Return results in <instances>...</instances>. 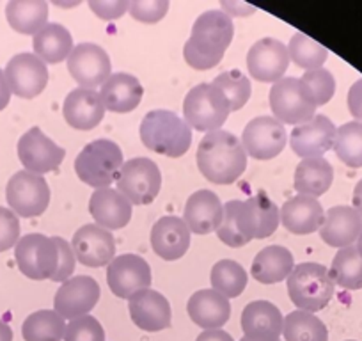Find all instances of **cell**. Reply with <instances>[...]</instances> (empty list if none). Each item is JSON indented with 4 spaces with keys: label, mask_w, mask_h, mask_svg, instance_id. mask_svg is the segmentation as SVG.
Segmentation results:
<instances>
[{
    "label": "cell",
    "mask_w": 362,
    "mask_h": 341,
    "mask_svg": "<svg viewBox=\"0 0 362 341\" xmlns=\"http://www.w3.org/2000/svg\"><path fill=\"white\" fill-rule=\"evenodd\" d=\"M107 283L116 297L130 301L151 287V267L137 254H121L107 265Z\"/></svg>",
    "instance_id": "12"
},
{
    "label": "cell",
    "mask_w": 362,
    "mask_h": 341,
    "mask_svg": "<svg viewBox=\"0 0 362 341\" xmlns=\"http://www.w3.org/2000/svg\"><path fill=\"white\" fill-rule=\"evenodd\" d=\"M210 281L215 291L224 295L226 299H236L245 290L249 276L235 260H221L211 269Z\"/></svg>",
    "instance_id": "38"
},
{
    "label": "cell",
    "mask_w": 362,
    "mask_h": 341,
    "mask_svg": "<svg viewBox=\"0 0 362 341\" xmlns=\"http://www.w3.org/2000/svg\"><path fill=\"white\" fill-rule=\"evenodd\" d=\"M332 149L348 167H362V123L350 121L341 125L336 132Z\"/></svg>",
    "instance_id": "39"
},
{
    "label": "cell",
    "mask_w": 362,
    "mask_h": 341,
    "mask_svg": "<svg viewBox=\"0 0 362 341\" xmlns=\"http://www.w3.org/2000/svg\"><path fill=\"white\" fill-rule=\"evenodd\" d=\"M54 242L59 249V265L55 274L52 276V281L54 283H64L71 277V274L75 272V262H76V256L73 253V247L71 243L66 242L64 238L61 236H54Z\"/></svg>",
    "instance_id": "47"
},
{
    "label": "cell",
    "mask_w": 362,
    "mask_h": 341,
    "mask_svg": "<svg viewBox=\"0 0 362 341\" xmlns=\"http://www.w3.org/2000/svg\"><path fill=\"white\" fill-rule=\"evenodd\" d=\"M102 102L107 110L116 114L132 112L139 107L144 96V88L137 76L130 73H112L102 86Z\"/></svg>",
    "instance_id": "29"
},
{
    "label": "cell",
    "mask_w": 362,
    "mask_h": 341,
    "mask_svg": "<svg viewBox=\"0 0 362 341\" xmlns=\"http://www.w3.org/2000/svg\"><path fill=\"white\" fill-rule=\"evenodd\" d=\"M288 54H290V61H293L298 68L308 69V71L322 68L329 57V50L323 45L302 33H297L290 40Z\"/></svg>",
    "instance_id": "40"
},
{
    "label": "cell",
    "mask_w": 362,
    "mask_h": 341,
    "mask_svg": "<svg viewBox=\"0 0 362 341\" xmlns=\"http://www.w3.org/2000/svg\"><path fill=\"white\" fill-rule=\"evenodd\" d=\"M16 151L25 170L40 176L59 169L66 156V149L55 144L37 127H33L20 137Z\"/></svg>",
    "instance_id": "14"
},
{
    "label": "cell",
    "mask_w": 362,
    "mask_h": 341,
    "mask_svg": "<svg viewBox=\"0 0 362 341\" xmlns=\"http://www.w3.org/2000/svg\"><path fill=\"white\" fill-rule=\"evenodd\" d=\"M196 341H235L231 337V334L226 333L222 329H208L203 330L199 336L196 337Z\"/></svg>",
    "instance_id": "50"
},
{
    "label": "cell",
    "mask_w": 362,
    "mask_h": 341,
    "mask_svg": "<svg viewBox=\"0 0 362 341\" xmlns=\"http://www.w3.org/2000/svg\"><path fill=\"white\" fill-rule=\"evenodd\" d=\"M302 82L311 89L313 96L316 100V105H325L332 100L334 93H336V79L332 73L325 68L311 69L302 75Z\"/></svg>",
    "instance_id": "43"
},
{
    "label": "cell",
    "mask_w": 362,
    "mask_h": 341,
    "mask_svg": "<svg viewBox=\"0 0 362 341\" xmlns=\"http://www.w3.org/2000/svg\"><path fill=\"white\" fill-rule=\"evenodd\" d=\"M281 222L295 235H311L323 226L325 212L316 197L295 196L281 208Z\"/></svg>",
    "instance_id": "27"
},
{
    "label": "cell",
    "mask_w": 362,
    "mask_h": 341,
    "mask_svg": "<svg viewBox=\"0 0 362 341\" xmlns=\"http://www.w3.org/2000/svg\"><path fill=\"white\" fill-rule=\"evenodd\" d=\"M141 141L151 151L180 158L192 144V130L185 120L170 110H149L141 123Z\"/></svg>",
    "instance_id": "3"
},
{
    "label": "cell",
    "mask_w": 362,
    "mask_h": 341,
    "mask_svg": "<svg viewBox=\"0 0 362 341\" xmlns=\"http://www.w3.org/2000/svg\"><path fill=\"white\" fill-rule=\"evenodd\" d=\"M334 182V169L329 160L323 156L320 158H302L295 169L293 187L300 196L320 197L330 189Z\"/></svg>",
    "instance_id": "32"
},
{
    "label": "cell",
    "mask_w": 362,
    "mask_h": 341,
    "mask_svg": "<svg viewBox=\"0 0 362 341\" xmlns=\"http://www.w3.org/2000/svg\"><path fill=\"white\" fill-rule=\"evenodd\" d=\"M354 208L362 215V180L354 189Z\"/></svg>",
    "instance_id": "52"
},
{
    "label": "cell",
    "mask_w": 362,
    "mask_h": 341,
    "mask_svg": "<svg viewBox=\"0 0 362 341\" xmlns=\"http://www.w3.org/2000/svg\"><path fill=\"white\" fill-rule=\"evenodd\" d=\"M6 18L13 30L25 36H36L48 22V4L47 2H9L6 6Z\"/></svg>",
    "instance_id": "34"
},
{
    "label": "cell",
    "mask_w": 362,
    "mask_h": 341,
    "mask_svg": "<svg viewBox=\"0 0 362 341\" xmlns=\"http://www.w3.org/2000/svg\"><path fill=\"white\" fill-rule=\"evenodd\" d=\"M283 329V315L272 302L252 301L242 311V330L249 341H277Z\"/></svg>",
    "instance_id": "23"
},
{
    "label": "cell",
    "mask_w": 362,
    "mask_h": 341,
    "mask_svg": "<svg viewBox=\"0 0 362 341\" xmlns=\"http://www.w3.org/2000/svg\"><path fill=\"white\" fill-rule=\"evenodd\" d=\"M211 83L224 93L229 102V107H231V112L243 109L245 103L249 102L250 93H252L250 80L242 71H238V69L221 73L218 76H215V80Z\"/></svg>",
    "instance_id": "41"
},
{
    "label": "cell",
    "mask_w": 362,
    "mask_h": 341,
    "mask_svg": "<svg viewBox=\"0 0 362 341\" xmlns=\"http://www.w3.org/2000/svg\"><path fill=\"white\" fill-rule=\"evenodd\" d=\"M357 250H358V254H361L362 256V231H361V235H358V238H357Z\"/></svg>",
    "instance_id": "54"
},
{
    "label": "cell",
    "mask_w": 362,
    "mask_h": 341,
    "mask_svg": "<svg viewBox=\"0 0 362 341\" xmlns=\"http://www.w3.org/2000/svg\"><path fill=\"white\" fill-rule=\"evenodd\" d=\"M231 114L228 98L214 83H197L190 89L183 102V116L189 127L197 132L221 130Z\"/></svg>",
    "instance_id": "7"
},
{
    "label": "cell",
    "mask_w": 362,
    "mask_h": 341,
    "mask_svg": "<svg viewBox=\"0 0 362 341\" xmlns=\"http://www.w3.org/2000/svg\"><path fill=\"white\" fill-rule=\"evenodd\" d=\"M259 222L250 200H233L224 204V217L217 229V236L229 247H243L257 236Z\"/></svg>",
    "instance_id": "19"
},
{
    "label": "cell",
    "mask_w": 362,
    "mask_h": 341,
    "mask_svg": "<svg viewBox=\"0 0 362 341\" xmlns=\"http://www.w3.org/2000/svg\"><path fill=\"white\" fill-rule=\"evenodd\" d=\"M20 240L18 215L11 208L0 207V253L15 247Z\"/></svg>",
    "instance_id": "45"
},
{
    "label": "cell",
    "mask_w": 362,
    "mask_h": 341,
    "mask_svg": "<svg viewBox=\"0 0 362 341\" xmlns=\"http://www.w3.org/2000/svg\"><path fill=\"white\" fill-rule=\"evenodd\" d=\"M362 231V215L354 207H332L325 214V222L320 228V236L330 247L351 245Z\"/></svg>",
    "instance_id": "28"
},
{
    "label": "cell",
    "mask_w": 362,
    "mask_h": 341,
    "mask_svg": "<svg viewBox=\"0 0 362 341\" xmlns=\"http://www.w3.org/2000/svg\"><path fill=\"white\" fill-rule=\"evenodd\" d=\"M151 247L165 262H176L190 247V229L187 222L176 215H165L153 224Z\"/></svg>",
    "instance_id": "22"
},
{
    "label": "cell",
    "mask_w": 362,
    "mask_h": 341,
    "mask_svg": "<svg viewBox=\"0 0 362 341\" xmlns=\"http://www.w3.org/2000/svg\"><path fill=\"white\" fill-rule=\"evenodd\" d=\"M34 55L41 59L45 64H59L68 61L73 52V36L61 23H47L33 40Z\"/></svg>",
    "instance_id": "33"
},
{
    "label": "cell",
    "mask_w": 362,
    "mask_h": 341,
    "mask_svg": "<svg viewBox=\"0 0 362 341\" xmlns=\"http://www.w3.org/2000/svg\"><path fill=\"white\" fill-rule=\"evenodd\" d=\"M290 54L288 47L276 37H263L249 48L247 54V68L252 79L259 82H274L284 79Z\"/></svg>",
    "instance_id": "18"
},
{
    "label": "cell",
    "mask_w": 362,
    "mask_h": 341,
    "mask_svg": "<svg viewBox=\"0 0 362 341\" xmlns=\"http://www.w3.org/2000/svg\"><path fill=\"white\" fill-rule=\"evenodd\" d=\"M250 203H252L254 210H256L257 222H259L256 238H268V236L274 235L276 229L279 228L281 210L264 192H259L254 197H250Z\"/></svg>",
    "instance_id": "42"
},
{
    "label": "cell",
    "mask_w": 362,
    "mask_h": 341,
    "mask_svg": "<svg viewBox=\"0 0 362 341\" xmlns=\"http://www.w3.org/2000/svg\"><path fill=\"white\" fill-rule=\"evenodd\" d=\"M0 341H13V330L6 322L0 320Z\"/></svg>",
    "instance_id": "53"
},
{
    "label": "cell",
    "mask_w": 362,
    "mask_h": 341,
    "mask_svg": "<svg viewBox=\"0 0 362 341\" xmlns=\"http://www.w3.org/2000/svg\"><path fill=\"white\" fill-rule=\"evenodd\" d=\"M71 247L76 260L93 269L109 265L116 258V240L112 233L98 224H86L76 229Z\"/></svg>",
    "instance_id": "17"
},
{
    "label": "cell",
    "mask_w": 362,
    "mask_h": 341,
    "mask_svg": "<svg viewBox=\"0 0 362 341\" xmlns=\"http://www.w3.org/2000/svg\"><path fill=\"white\" fill-rule=\"evenodd\" d=\"M350 341H354V340H350Z\"/></svg>",
    "instance_id": "56"
},
{
    "label": "cell",
    "mask_w": 362,
    "mask_h": 341,
    "mask_svg": "<svg viewBox=\"0 0 362 341\" xmlns=\"http://www.w3.org/2000/svg\"><path fill=\"white\" fill-rule=\"evenodd\" d=\"M197 167L208 182L231 185L245 173L247 151L231 132H208L197 148Z\"/></svg>",
    "instance_id": "2"
},
{
    "label": "cell",
    "mask_w": 362,
    "mask_h": 341,
    "mask_svg": "<svg viewBox=\"0 0 362 341\" xmlns=\"http://www.w3.org/2000/svg\"><path fill=\"white\" fill-rule=\"evenodd\" d=\"M89 212L95 224L109 229H121L130 222L132 203L117 189H98L89 200Z\"/></svg>",
    "instance_id": "26"
},
{
    "label": "cell",
    "mask_w": 362,
    "mask_h": 341,
    "mask_svg": "<svg viewBox=\"0 0 362 341\" xmlns=\"http://www.w3.org/2000/svg\"><path fill=\"white\" fill-rule=\"evenodd\" d=\"M9 89L20 98L33 100L45 91L48 83L47 64L34 54L15 55L4 69Z\"/></svg>",
    "instance_id": "16"
},
{
    "label": "cell",
    "mask_w": 362,
    "mask_h": 341,
    "mask_svg": "<svg viewBox=\"0 0 362 341\" xmlns=\"http://www.w3.org/2000/svg\"><path fill=\"white\" fill-rule=\"evenodd\" d=\"M123 163V151L116 142L96 139L76 155L75 173L83 183L95 187V190L107 189L117 182Z\"/></svg>",
    "instance_id": "4"
},
{
    "label": "cell",
    "mask_w": 362,
    "mask_h": 341,
    "mask_svg": "<svg viewBox=\"0 0 362 341\" xmlns=\"http://www.w3.org/2000/svg\"><path fill=\"white\" fill-rule=\"evenodd\" d=\"M169 11V2H130L128 6V13L132 18L142 23H156L163 18Z\"/></svg>",
    "instance_id": "46"
},
{
    "label": "cell",
    "mask_w": 362,
    "mask_h": 341,
    "mask_svg": "<svg viewBox=\"0 0 362 341\" xmlns=\"http://www.w3.org/2000/svg\"><path fill=\"white\" fill-rule=\"evenodd\" d=\"M190 320L201 329H221L228 323L231 316V304L224 295L215 291L214 288L199 290L189 299L187 304Z\"/></svg>",
    "instance_id": "30"
},
{
    "label": "cell",
    "mask_w": 362,
    "mask_h": 341,
    "mask_svg": "<svg viewBox=\"0 0 362 341\" xmlns=\"http://www.w3.org/2000/svg\"><path fill=\"white\" fill-rule=\"evenodd\" d=\"M117 190L132 204L144 207L156 200L162 187V173L151 158L137 156L123 163L117 178Z\"/></svg>",
    "instance_id": "9"
},
{
    "label": "cell",
    "mask_w": 362,
    "mask_h": 341,
    "mask_svg": "<svg viewBox=\"0 0 362 341\" xmlns=\"http://www.w3.org/2000/svg\"><path fill=\"white\" fill-rule=\"evenodd\" d=\"M128 311L135 325L146 333H160L173 322L169 301L151 288L135 294L128 301Z\"/></svg>",
    "instance_id": "21"
},
{
    "label": "cell",
    "mask_w": 362,
    "mask_h": 341,
    "mask_svg": "<svg viewBox=\"0 0 362 341\" xmlns=\"http://www.w3.org/2000/svg\"><path fill=\"white\" fill-rule=\"evenodd\" d=\"M348 110L355 117V121L362 123V79L354 82L348 91Z\"/></svg>",
    "instance_id": "49"
},
{
    "label": "cell",
    "mask_w": 362,
    "mask_h": 341,
    "mask_svg": "<svg viewBox=\"0 0 362 341\" xmlns=\"http://www.w3.org/2000/svg\"><path fill=\"white\" fill-rule=\"evenodd\" d=\"M336 132V125L329 117L316 114L311 121L291 130L290 146L302 158H320L332 149Z\"/></svg>",
    "instance_id": "20"
},
{
    "label": "cell",
    "mask_w": 362,
    "mask_h": 341,
    "mask_svg": "<svg viewBox=\"0 0 362 341\" xmlns=\"http://www.w3.org/2000/svg\"><path fill=\"white\" fill-rule=\"evenodd\" d=\"M334 288L336 284L322 263H298L288 276V294L302 311L316 313L325 308L334 297Z\"/></svg>",
    "instance_id": "5"
},
{
    "label": "cell",
    "mask_w": 362,
    "mask_h": 341,
    "mask_svg": "<svg viewBox=\"0 0 362 341\" xmlns=\"http://www.w3.org/2000/svg\"><path fill=\"white\" fill-rule=\"evenodd\" d=\"M295 269L293 254L283 245H268L261 249L252 260L250 274L261 284H276L288 279Z\"/></svg>",
    "instance_id": "31"
},
{
    "label": "cell",
    "mask_w": 362,
    "mask_h": 341,
    "mask_svg": "<svg viewBox=\"0 0 362 341\" xmlns=\"http://www.w3.org/2000/svg\"><path fill=\"white\" fill-rule=\"evenodd\" d=\"M286 128L274 116H257L247 123L242 144L247 155L256 160L276 158L286 148Z\"/></svg>",
    "instance_id": "13"
},
{
    "label": "cell",
    "mask_w": 362,
    "mask_h": 341,
    "mask_svg": "<svg viewBox=\"0 0 362 341\" xmlns=\"http://www.w3.org/2000/svg\"><path fill=\"white\" fill-rule=\"evenodd\" d=\"M222 217H224V204L211 190H197L187 200L183 221L189 226L190 233L208 235L211 231H217Z\"/></svg>",
    "instance_id": "25"
},
{
    "label": "cell",
    "mask_w": 362,
    "mask_h": 341,
    "mask_svg": "<svg viewBox=\"0 0 362 341\" xmlns=\"http://www.w3.org/2000/svg\"><path fill=\"white\" fill-rule=\"evenodd\" d=\"M68 71L80 88L96 89L112 75V62L100 45L80 43L69 54Z\"/></svg>",
    "instance_id": "11"
},
{
    "label": "cell",
    "mask_w": 362,
    "mask_h": 341,
    "mask_svg": "<svg viewBox=\"0 0 362 341\" xmlns=\"http://www.w3.org/2000/svg\"><path fill=\"white\" fill-rule=\"evenodd\" d=\"M11 102V89H9L6 73L0 69V110H4Z\"/></svg>",
    "instance_id": "51"
},
{
    "label": "cell",
    "mask_w": 362,
    "mask_h": 341,
    "mask_svg": "<svg viewBox=\"0 0 362 341\" xmlns=\"http://www.w3.org/2000/svg\"><path fill=\"white\" fill-rule=\"evenodd\" d=\"M128 2H89V8L102 20H117L128 11Z\"/></svg>",
    "instance_id": "48"
},
{
    "label": "cell",
    "mask_w": 362,
    "mask_h": 341,
    "mask_svg": "<svg viewBox=\"0 0 362 341\" xmlns=\"http://www.w3.org/2000/svg\"><path fill=\"white\" fill-rule=\"evenodd\" d=\"M15 258L20 272L29 279H52L59 265V249L50 236L30 233L15 245Z\"/></svg>",
    "instance_id": "8"
},
{
    "label": "cell",
    "mask_w": 362,
    "mask_h": 341,
    "mask_svg": "<svg viewBox=\"0 0 362 341\" xmlns=\"http://www.w3.org/2000/svg\"><path fill=\"white\" fill-rule=\"evenodd\" d=\"M100 290L98 281L90 276H75L59 287L54 299V308L57 315L64 320H75L89 315L98 304Z\"/></svg>",
    "instance_id": "15"
},
{
    "label": "cell",
    "mask_w": 362,
    "mask_h": 341,
    "mask_svg": "<svg viewBox=\"0 0 362 341\" xmlns=\"http://www.w3.org/2000/svg\"><path fill=\"white\" fill-rule=\"evenodd\" d=\"M66 327L64 318L55 309H40L25 318L22 336L25 341H62Z\"/></svg>",
    "instance_id": "35"
},
{
    "label": "cell",
    "mask_w": 362,
    "mask_h": 341,
    "mask_svg": "<svg viewBox=\"0 0 362 341\" xmlns=\"http://www.w3.org/2000/svg\"><path fill=\"white\" fill-rule=\"evenodd\" d=\"M6 200L9 208L20 217H40L50 204V187L43 176L20 170L9 178Z\"/></svg>",
    "instance_id": "10"
},
{
    "label": "cell",
    "mask_w": 362,
    "mask_h": 341,
    "mask_svg": "<svg viewBox=\"0 0 362 341\" xmlns=\"http://www.w3.org/2000/svg\"><path fill=\"white\" fill-rule=\"evenodd\" d=\"M235 36L231 15L221 9H210L197 16L192 34L183 47V57L194 69H211L222 61Z\"/></svg>",
    "instance_id": "1"
},
{
    "label": "cell",
    "mask_w": 362,
    "mask_h": 341,
    "mask_svg": "<svg viewBox=\"0 0 362 341\" xmlns=\"http://www.w3.org/2000/svg\"><path fill=\"white\" fill-rule=\"evenodd\" d=\"M105 110L102 96L96 89H73L66 96L64 105H62L66 123L75 130L82 132H89L98 127L105 116Z\"/></svg>",
    "instance_id": "24"
},
{
    "label": "cell",
    "mask_w": 362,
    "mask_h": 341,
    "mask_svg": "<svg viewBox=\"0 0 362 341\" xmlns=\"http://www.w3.org/2000/svg\"><path fill=\"white\" fill-rule=\"evenodd\" d=\"M64 341H105V330L95 316H80L68 323Z\"/></svg>",
    "instance_id": "44"
},
{
    "label": "cell",
    "mask_w": 362,
    "mask_h": 341,
    "mask_svg": "<svg viewBox=\"0 0 362 341\" xmlns=\"http://www.w3.org/2000/svg\"><path fill=\"white\" fill-rule=\"evenodd\" d=\"M330 279L344 290H361L362 288V256L357 247L348 245L337 250L330 265Z\"/></svg>",
    "instance_id": "36"
},
{
    "label": "cell",
    "mask_w": 362,
    "mask_h": 341,
    "mask_svg": "<svg viewBox=\"0 0 362 341\" xmlns=\"http://www.w3.org/2000/svg\"><path fill=\"white\" fill-rule=\"evenodd\" d=\"M284 337L286 341H329L325 323L309 311H291L284 318Z\"/></svg>",
    "instance_id": "37"
},
{
    "label": "cell",
    "mask_w": 362,
    "mask_h": 341,
    "mask_svg": "<svg viewBox=\"0 0 362 341\" xmlns=\"http://www.w3.org/2000/svg\"><path fill=\"white\" fill-rule=\"evenodd\" d=\"M240 341H249V340H247V337H245V336H243V337H242V340H240ZM277 341H279V340H277Z\"/></svg>",
    "instance_id": "55"
},
{
    "label": "cell",
    "mask_w": 362,
    "mask_h": 341,
    "mask_svg": "<svg viewBox=\"0 0 362 341\" xmlns=\"http://www.w3.org/2000/svg\"><path fill=\"white\" fill-rule=\"evenodd\" d=\"M316 100L302 79L284 76L270 89V109L283 125H304L316 116Z\"/></svg>",
    "instance_id": "6"
}]
</instances>
